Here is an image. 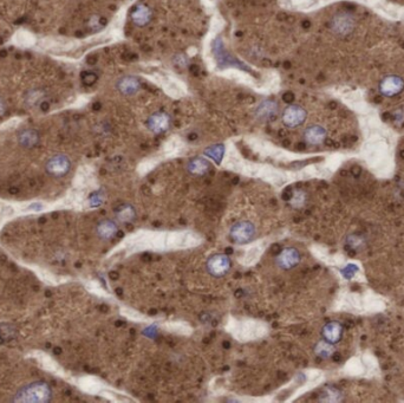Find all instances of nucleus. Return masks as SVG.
I'll list each match as a JSON object with an SVG mask.
<instances>
[{
    "label": "nucleus",
    "mask_w": 404,
    "mask_h": 403,
    "mask_svg": "<svg viewBox=\"0 0 404 403\" xmlns=\"http://www.w3.org/2000/svg\"><path fill=\"white\" fill-rule=\"evenodd\" d=\"M116 87L119 93L125 95V96H132L141 89V80L136 76H123L117 80Z\"/></svg>",
    "instance_id": "nucleus-11"
},
{
    "label": "nucleus",
    "mask_w": 404,
    "mask_h": 403,
    "mask_svg": "<svg viewBox=\"0 0 404 403\" xmlns=\"http://www.w3.org/2000/svg\"><path fill=\"white\" fill-rule=\"evenodd\" d=\"M256 229L251 221L242 220L232 225L230 230V237L233 243L238 245L249 244L255 238Z\"/></svg>",
    "instance_id": "nucleus-1"
},
{
    "label": "nucleus",
    "mask_w": 404,
    "mask_h": 403,
    "mask_svg": "<svg viewBox=\"0 0 404 403\" xmlns=\"http://www.w3.org/2000/svg\"><path fill=\"white\" fill-rule=\"evenodd\" d=\"M146 125L153 134H163L171 125V117L164 111H156L147 118Z\"/></svg>",
    "instance_id": "nucleus-6"
},
{
    "label": "nucleus",
    "mask_w": 404,
    "mask_h": 403,
    "mask_svg": "<svg viewBox=\"0 0 404 403\" xmlns=\"http://www.w3.org/2000/svg\"><path fill=\"white\" fill-rule=\"evenodd\" d=\"M25 98L27 104H30V106H38L44 98V93L41 90H30Z\"/></svg>",
    "instance_id": "nucleus-20"
},
{
    "label": "nucleus",
    "mask_w": 404,
    "mask_h": 403,
    "mask_svg": "<svg viewBox=\"0 0 404 403\" xmlns=\"http://www.w3.org/2000/svg\"><path fill=\"white\" fill-rule=\"evenodd\" d=\"M306 118L307 111L303 107L297 106V104H291V106L286 107L282 114V121L284 125L291 129L300 127L306 121Z\"/></svg>",
    "instance_id": "nucleus-5"
},
{
    "label": "nucleus",
    "mask_w": 404,
    "mask_h": 403,
    "mask_svg": "<svg viewBox=\"0 0 404 403\" xmlns=\"http://www.w3.org/2000/svg\"><path fill=\"white\" fill-rule=\"evenodd\" d=\"M404 89V80L399 76L390 75L384 77L379 83V91L383 96L392 97Z\"/></svg>",
    "instance_id": "nucleus-8"
},
{
    "label": "nucleus",
    "mask_w": 404,
    "mask_h": 403,
    "mask_svg": "<svg viewBox=\"0 0 404 403\" xmlns=\"http://www.w3.org/2000/svg\"><path fill=\"white\" fill-rule=\"evenodd\" d=\"M18 142L24 148H33L39 143V134L32 128L23 129L18 134Z\"/></svg>",
    "instance_id": "nucleus-16"
},
{
    "label": "nucleus",
    "mask_w": 404,
    "mask_h": 403,
    "mask_svg": "<svg viewBox=\"0 0 404 403\" xmlns=\"http://www.w3.org/2000/svg\"><path fill=\"white\" fill-rule=\"evenodd\" d=\"M45 169L50 176L63 177L71 169V161L64 154H56L48 160Z\"/></svg>",
    "instance_id": "nucleus-4"
},
{
    "label": "nucleus",
    "mask_w": 404,
    "mask_h": 403,
    "mask_svg": "<svg viewBox=\"0 0 404 403\" xmlns=\"http://www.w3.org/2000/svg\"><path fill=\"white\" fill-rule=\"evenodd\" d=\"M118 232V226L116 221L110 219H104L102 221L98 222L96 227V233L98 238H101L102 240H110L112 238H115L116 234Z\"/></svg>",
    "instance_id": "nucleus-15"
},
{
    "label": "nucleus",
    "mask_w": 404,
    "mask_h": 403,
    "mask_svg": "<svg viewBox=\"0 0 404 403\" xmlns=\"http://www.w3.org/2000/svg\"><path fill=\"white\" fill-rule=\"evenodd\" d=\"M316 352L318 353L321 357H329L332 353V344L325 342L324 339L321 343H318V345L316 346Z\"/></svg>",
    "instance_id": "nucleus-21"
},
{
    "label": "nucleus",
    "mask_w": 404,
    "mask_h": 403,
    "mask_svg": "<svg viewBox=\"0 0 404 403\" xmlns=\"http://www.w3.org/2000/svg\"><path fill=\"white\" fill-rule=\"evenodd\" d=\"M352 26H353V20L347 15H338L332 22L333 31L340 34H345L347 32H350V31L352 30Z\"/></svg>",
    "instance_id": "nucleus-17"
},
{
    "label": "nucleus",
    "mask_w": 404,
    "mask_h": 403,
    "mask_svg": "<svg viewBox=\"0 0 404 403\" xmlns=\"http://www.w3.org/2000/svg\"><path fill=\"white\" fill-rule=\"evenodd\" d=\"M131 22L139 27H145L152 22L153 11L148 5L138 4L130 13Z\"/></svg>",
    "instance_id": "nucleus-10"
},
{
    "label": "nucleus",
    "mask_w": 404,
    "mask_h": 403,
    "mask_svg": "<svg viewBox=\"0 0 404 403\" xmlns=\"http://www.w3.org/2000/svg\"><path fill=\"white\" fill-rule=\"evenodd\" d=\"M279 114V104L275 100H265L256 107L255 116L259 121H272Z\"/></svg>",
    "instance_id": "nucleus-9"
},
{
    "label": "nucleus",
    "mask_w": 404,
    "mask_h": 403,
    "mask_svg": "<svg viewBox=\"0 0 404 403\" xmlns=\"http://www.w3.org/2000/svg\"><path fill=\"white\" fill-rule=\"evenodd\" d=\"M343 327L338 322H329L322 329V337L330 344H336L342 339Z\"/></svg>",
    "instance_id": "nucleus-13"
},
{
    "label": "nucleus",
    "mask_w": 404,
    "mask_h": 403,
    "mask_svg": "<svg viewBox=\"0 0 404 403\" xmlns=\"http://www.w3.org/2000/svg\"><path fill=\"white\" fill-rule=\"evenodd\" d=\"M115 215H116V219H117L119 222H123V223L131 222L132 220L136 218V211L131 205L123 204L119 206L117 209H116Z\"/></svg>",
    "instance_id": "nucleus-18"
},
{
    "label": "nucleus",
    "mask_w": 404,
    "mask_h": 403,
    "mask_svg": "<svg viewBox=\"0 0 404 403\" xmlns=\"http://www.w3.org/2000/svg\"><path fill=\"white\" fill-rule=\"evenodd\" d=\"M223 154H225V146L222 143L213 145L205 150V155L208 157L209 160L214 161L216 164L221 163V161L223 159Z\"/></svg>",
    "instance_id": "nucleus-19"
},
{
    "label": "nucleus",
    "mask_w": 404,
    "mask_h": 403,
    "mask_svg": "<svg viewBox=\"0 0 404 403\" xmlns=\"http://www.w3.org/2000/svg\"><path fill=\"white\" fill-rule=\"evenodd\" d=\"M300 253L297 248L286 247L276 257V264L284 271H291L300 262Z\"/></svg>",
    "instance_id": "nucleus-7"
},
{
    "label": "nucleus",
    "mask_w": 404,
    "mask_h": 403,
    "mask_svg": "<svg viewBox=\"0 0 404 403\" xmlns=\"http://www.w3.org/2000/svg\"><path fill=\"white\" fill-rule=\"evenodd\" d=\"M326 136H328V131L324 127L318 124H313L307 127L304 130L303 138L304 141L310 146H319L322 143H324L326 140Z\"/></svg>",
    "instance_id": "nucleus-12"
},
{
    "label": "nucleus",
    "mask_w": 404,
    "mask_h": 403,
    "mask_svg": "<svg viewBox=\"0 0 404 403\" xmlns=\"http://www.w3.org/2000/svg\"><path fill=\"white\" fill-rule=\"evenodd\" d=\"M304 199H305L304 193L297 192L296 194L293 195V198L291 199V204H292L294 207H299V206L304 204Z\"/></svg>",
    "instance_id": "nucleus-22"
},
{
    "label": "nucleus",
    "mask_w": 404,
    "mask_h": 403,
    "mask_svg": "<svg viewBox=\"0 0 404 403\" xmlns=\"http://www.w3.org/2000/svg\"><path fill=\"white\" fill-rule=\"evenodd\" d=\"M232 261L228 255L223 253H215L207 259L206 270L214 278H221L230 272Z\"/></svg>",
    "instance_id": "nucleus-3"
},
{
    "label": "nucleus",
    "mask_w": 404,
    "mask_h": 403,
    "mask_svg": "<svg viewBox=\"0 0 404 403\" xmlns=\"http://www.w3.org/2000/svg\"><path fill=\"white\" fill-rule=\"evenodd\" d=\"M8 111V103L3 97H0V117H3Z\"/></svg>",
    "instance_id": "nucleus-23"
},
{
    "label": "nucleus",
    "mask_w": 404,
    "mask_h": 403,
    "mask_svg": "<svg viewBox=\"0 0 404 403\" xmlns=\"http://www.w3.org/2000/svg\"><path fill=\"white\" fill-rule=\"evenodd\" d=\"M50 397V388L47 383H32L25 387L17 395L18 401L24 402H45Z\"/></svg>",
    "instance_id": "nucleus-2"
},
{
    "label": "nucleus",
    "mask_w": 404,
    "mask_h": 403,
    "mask_svg": "<svg viewBox=\"0 0 404 403\" xmlns=\"http://www.w3.org/2000/svg\"><path fill=\"white\" fill-rule=\"evenodd\" d=\"M210 168H212V164H210L209 160L202 156L194 157L187 164L188 173L194 175V176H203V175L208 173Z\"/></svg>",
    "instance_id": "nucleus-14"
}]
</instances>
